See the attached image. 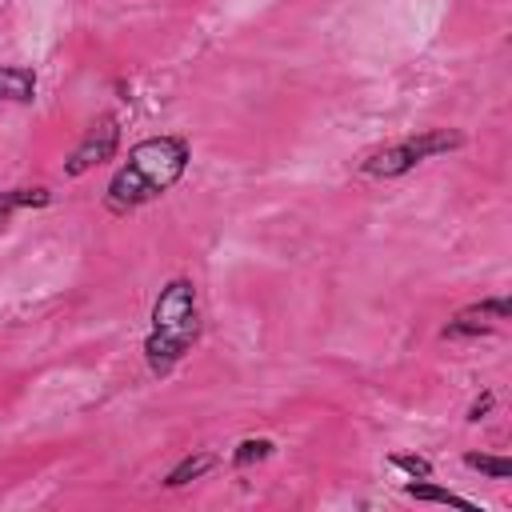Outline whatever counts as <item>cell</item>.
<instances>
[{
    "label": "cell",
    "mask_w": 512,
    "mask_h": 512,
    "mask_svg": "<svg viewBox=\"0 0 512 512\" xmlns=\"http://www.w3.org/2000/svg\"><path fill=\"white\" fill-rule=\"evenodd\" d=\"M212 468H216V456H212V452H192V456H184V460L164 476V484H168V488H184V484L200 480V476L212 472Z\"/></svg>",
    "instance_id": "cell-9"
},
{
    "label": "cell",
    "mask_w": 512,
    "mask_h": 512,
    "mask_svg": "<svg viewBox=\"0 0 512 512\" xmlns=\"http://www.w3.org/2000/svg\"><path fill=\"white\" fill-rule=\"evenodd\" d=\"M276 452V444L268 440V436H244L236 448H232V464L236 468H252V464H260V460H268Z\"/></svg>",
    "instance_id": "cell-10"
},
{
    "label": "cell",
    "mask_w": 512,
    "mask_h": 512,
    "mask_svg": "<svg viewBox=\"0 0 512 512\" xmlns=\"http://www.w3.org/2000/svg\"><path fill=\"white\" fill-rule=\"evenodd\" d=\"M36 72L24 64H0V104H32Z\"/></svg>",
    "instance_id": "cell-6"
},
{
    "label": "cell",
    "mask_w": 512,
    "mask_h": 512,
    "mask_svg": "<svg viewBox=\"0 0 512 512\" xmlns=\"http://www.w3.org/2000/svg\"><path fill=\"white\" fill-rule=\"evenodd\" d=\"M464 468H472L488 480H508L512 476V460L508 456H488V452H464Z\"/></svg>",
    "instance_id": "cell-11"
},
{
    "label": "cell",
    "mask_w": 512,
    "mask_h": 512,
    "mask_svg": "<svg viewBox=\"0 0 512 512\" xmlns=\"http://www.w3.org/2000/svg\"><path fill=\"white\" fill-rule=\"evenodd\" d=\"M404 496H408V500H428V504H452V508H460V512H484L476 500H468V496H460V492H448V488H436V484H428V480L404 484Z\"/></svg>",
    "instance_id": "cell-7"
},
{
    "label": "cell",
    "mask_w": 512,
    "mask_h": 512,
    "mask_svg": "<svg viewBox=\"0 0 512 512\" xmlns=\"http://www.w3.org/2000/svg\"><path fill=\"white\" fill-rule=\"evenodd\" d=\"M492 408H496V396H492V392L484 388V392H480V396H476V400L468 404V420H472V424H480V420H484V416H488Z\"/></svg>",
    "instance_id": "cell-13"
},
{
    "label": "cell",
    "mask_w": 512,
    "mask_h": 512,
    "mask_svg": "<svg viewBox=\"0 0 512 512\" xmlns=\"http://www.w3.org/2000/svg\"><path fill=\"white\" fill-rule=\"evenodd\" d=\"M116 148H120V120H116L112 112H104V116L84 132V140L72 148V156L64 160V176H84V172L108 164V160L116 156Z\"/></svg>",
    "instance_id": "cell-4"
},
{
    "label": "cell",
    "mask_w": 512,
    "mask_h": 512,
    "mask_svg": "<svg viewBox=\"0 0 512 512\" xmlns=\"http://www.w3.org/2000/svg\"><path fill=\"white\" fill-rule=\"evenodd\" d=\"M388 464L400 468V472H408L412 480H432V472H436L432 460H428V456H416V452H392Z\"/></svg>",
    "instance_id": "cell-12"
},
{
    "label": "cell",
    "mask_w": 512,
    "mask_h": 512,
    "mask_svg": "<svg viewBox=\"0 0 512 512\" xmlns=\"http://www.w3.org/2000/svg\"><path fill=\"white\" fill-rule=\"evenodd\" d=\"M512 316V304L504 296H492V300H480L464 312H456L448 324H444V340H460V336H484L492 332V320H508Z\"/></svg>",
    "instance_id": "cell-5"
},
{
    "label": "cell",
    "mask_w": 512,
    "mask_h": 512,
    "mask_svg": "<svg viewBox=\"0 0 512 512\" xmlns=\"http://www.w3.org/2000/svg\"><path fill=\"white\" fill-rule=\"evenodd\" d=\"M200 340V304H196V284L176 276L160 288L152 304V332L144 340V360L152 376H168Z\"/></svg>",
    "instance_id": "cell-2"
},
{
    "label": "cell",
    "mask_w": 512,
    "mask_h": 512,
    "mask_svg": "<svg viewBox=\"0 0 512 512\" xmlns=\"http://www.w3.org/2000/svg\"><path fill=\"white\" fill-rule=\"evenodd\" d=\"M48 204H52L48 188H8V192H0V224H8L12 212H20V208H48Z\"/></svg>",
    "instance_id": "cell-8"
},
{
    "label": "cell",
    "mask_w": 512,
    "mask_h": 512,
    "mask_svg": "<svg viewBox=\"0 0 512 512\" xmlns=\"http://www.w3.org/2000/svg\"><path fill=\"white\" fill-rule=\"evenodd\" d=\"M460 144H464L460 132L428 128V132H416V136H408V140H396V144H384V148L368 152V156L360 160V172H364V176H376V180H392V176L412 172L420 160L440 156V152H452V148H460Z\"/></svg>",
    "instance_id": "cell-3"
},
{
    "label": "cell",
    "mask_w": 512,
    "mask_h": 512,
    "mask_svg": "<svg viewBox=\"0 0 512 512\" xmlns=\"http://www.w3.org/2000/svg\"><path fill=\"white\" fill-rule=\"evenodd\" d=\"M188 160H192V148L184 136H148L132 144L128 160L108 180V192H104L108 212L128 216L132 208L164 196L168 188L180 184V176L188 172Z\"/></svg>",
    "instance_id": "cell-1"
}]
</instances>
